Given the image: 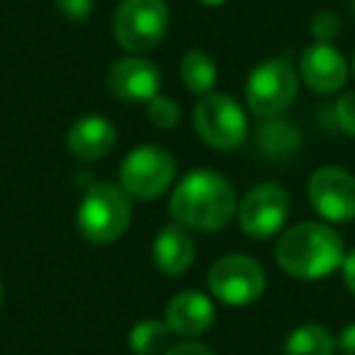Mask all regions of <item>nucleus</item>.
<instances>
[{
	"label": "nucleus",
	"mask_w": 355,
	"mask_h": 355,
	"mask_svg": "<svg viewBox=\"0 0 355 355\" xmlns=\"http://www.w3.org/2000/svg\"><path fill=\"white\" fill-rule=\"evenodd\" d=\"M236 212V190L217 171H193L175 185L171 214L193 232H219Z\"/></svg>",
	"instance_id": "f257e3e1"
},
{
	"label": "nucleus",
	"mask_w": 355,
	"mask_h": 355,
	"mask_svg": "<svg viewBox=\"0 0 355 355\" xmlns=\"http://www.w3.org/2000/svg\"><path fill=\"white\" fill-rule=\"evenodd\" d=\"M345 248L340 236L321 222H300L280 236L275 261L290 277L319 280L343 266Z\"/></svg>",
	"instance_id": "f03ea898"
},
{
	"label": "nucleus",
	"mask_w": 355,
	"mask_h": 355,
	"mask_svg": "<svg viewBox=\"0 0 355 355\" xmlns=\"http://www.w3.org/2000/svg\"><path fill=\"white\" fill-rule=\"evenodd\" d=\"M132 202L122 188L112 183H95L88 188L76 214V224L85 241L112 243L129 229Z\"/></svg>",
	"instance_id": "7ed1b4c3"
},
{
	"label": "nucleus",
	"mask_w": 355,
	"mask_h": 355,
	"mask_svg": "<svg viewBox=\"0 0 355 355\" xmlns=\"http://www.w3.org/2000/svg\"><path fill=\"white\" fill-rule=\"evenodd\" d=\"M171 12L163 0H122L114 12V40L124 51L146 54L168 35Z\"/></svg>",
	"instance_id": "20e7f679"
},
{
	"label": "nucleus",
	"mask_w": 355,
	"mask_h": 355,
	"mask_svg": "<svg viewBox=\"0 0 355 355\" xmlns=\"http://www.w3.org/2000/svg\"><path fill=\"white\" fill-rule=\"evenodd\" d=\"M297 80L295 69L285 59H266L251 71L246 80V105L256 117L272 119L280 117L297 98Z\"/></svg>",
	"instance_id": "39448f33"
},
{
	"label": "nucleus",
	"mask_w": 355,
	"mask_h": 355,
	"mask_svg": "<svg viewBox=\"0 0 355 355\" xmlns=\"http://www.w3.org/2000/svg\"><path fill=\"white\" fill-rule=\"evenodd\" d=\"M175 178V161L161 146H139L127 153L119 168L122 190L134 200H156L171 188Z\"/></svg>",
	"instance_id": "423d86ee"
},
{
	"label": "nucleus",
	"mask_w": 355,
	"mask_h": 355,
	"mask_svg": "<svg viewBox=\"0 0 355 355\" xmlns=\"http://www.w3.org/2000/svg\"><path fill=\"white\" fill-rule=\"evenodd\" d=\"M195 129L207 146L217 151H234L246 141V112L229 95H202V100L195 107Z\"/></svg>",
	"instance_id": "0eeeda50"
},
{
	"label": "nucleus",
	"mask_w": 355,
	"mask_h": 355,
	"mask_svg": "<svg viewBox=\"0 0 355 355\" xmlns=\"http://www.w3.org/2000/svg\"><path fill=\"white\" fill-rule=\"evenodd\" d=\"M209 292L219 302L232 306H246L261 300L266 292V270L258 261L243 253L219 258L207 277Z\"/></svg>",
	"instance_id": "6e6552de"
},
{
	"label": "nucleus",
	"mask_w": 355,
	"mask_h": 355,
	"mask_svg": "<svg viewBox=\"0 0 355 355\" xmlns=\"http://www.w3.org/2000/svg\"><path fill=\"white\" fill-rule=\"evenodd\" d=\"M290 217V198L275 183H261L246 193L239 205V227L248 239H270Z\"/></svg>",
	"instance_id": "1a4fd4ad"
},
{
	"label": "nucleus",
	"mask_w": 355,
	"mask_h": 355,
	"mask_svg": "<svg viewBox=\"0 0 355 355\" xmlns=\"http://www.w3.org/2000/svg\"><path fill=\"white\" fill-rule=\"evenodd\" d=\"M309 202L326 222L345 224L355 219V178L336 166H324L311 173Z\"/></svg>",
	"instance_id": "9d476101"
},
{
	"label": "nucleus",
	"mask_w": 355,
	"mask_h": 355,
	"mask_svg": "<svg viewBox=\"0 0 355 355\" xmlns=\"http://www.w3.org/2000/svg\"><path fill=\"white\" fill-rule=\"evenodd\" d=\"M107 88L122 103H148L161 88V71L153 61L141 56H124L110 69Z\"/></svg>",
	"instance_id": "9b49d317"
},
{
	"label": "nucleus",
	"mask_w": 355,
	"mask_h": 355,
	"mask_svg": "<svg viewBox=\"0 0 355 355\" xmlns=\"http://www.w3.org/2000/svg\"><path fill=\"white\" fill-rule=\"evenodd\" d=\"M300 76L314 93H338L348 80V64L331 44H311L300 59Z\"/></svg>",
	"instance_id": "f8f14e48"
},
{
	"label": "nucleus",
	"mask_w": 355,
	"mask_h": 355,
	"mask_svg": "<svg viewBox=\"0 0 355 355\" xmlns=\"http://www.w3.org/2000/svg\"><path fill=\"white\" fill-rule=\"evenodd\" d=\"M166 324L171 334L195 338L214 324V304L198 290H185L166 304Z\"/></svg>",
	"instance_id": "ddd939ff"
},
{
	"label": "nucleus",
	"mask_w": 355,
	"mask_h": 355,
	"mask_svg": "<svg viewBox=\"0 0 355 355\" xmlns=\"http://www.w3.org/2000/svg\"><path fill=\"white\" fill-rule=\"evenodd\" d=\"M114 141H117V129L103 114H85L76 119L66 137L69 151L78 161H100L112 151Z\"/></svg>",
	"instance_id": "4468645a"
},
{
	"label": "nucleus",
	"mask_w": 355,
	"mask_h": 355,
	"mask_svg": "<svg viewBox=\"0 0 355 355\" xmlns=\"http://www.w3.org/2000/svg\"><path fill=\"white\" fill-rule=\"evenodd\" d=\"M153 261L163 275H183L195 261V243L188 229L180 224H171V227L161 229V234L153 241Z\"/></svg>",
	"instance_id": "2eb2a0df"
},
{
	"label": "nucleus",
	"mask_w": 355,
	"mask_h": 355,
	"mask_svg": "<svg viewBox=\"0 0 355 355\" xmlns=\"http://www.w3.org/2000/svg\"><path fill=\"white\" fill-rule=\"evenodd\" d=\"M258 146L268 158H290L300 148V132L287 119H266L263 129L258 132Z\"/></svg>",
	"instance_id": "dca6fc26"
},
{
	"label": "nucleus",
	"mask_w": 355,
	"mask_h": 355,
	"mask_svg": "<svg viewBox=\"0 0 355 355\" xmlns=\"http://www.w3.org/2000/svg\"><path fill=\"white\" fill-rule=\"evenodd\" d=\"M180 78L188 90L198 95H209L217 85V66L212 56L200 49L188 51L180 61Z\"/></svg>",
	"instance_id": "f3484780"
},
{
	"label": "nucleus",
	"mask_w": 355,
	"mask_h": 355,
	"mask_svg": "<svg viewBox=\"0 0 355 355\" xmlns=\"http://www.w3.org/2000/svg\"><path fill=\"white\" fill-rule=\"evenodd\" d=\"M336 338L319 324H304L285 340V355H334Z\"/></svg>",
	"instance_id": "a211bd4d"
},
{
	"label": "nucleus",
	"mask_w": 355,
	"mask_h": 355,
	"mask_svg": "<svg viewBox=\"0 0 355 355\" xmlns=\"http://www.w3.org/2000/svg\"><path fill=\"white\" fill-rule=\"evenodd\" d=\"M171 329L166 321L144 319L129 331V348L137 355H161L168 348Z\"/></svg>",
	"instance_id": "6ab92c4d"
},
{
	"label": "nucleus",
	"mask_w": 355,
	"mask_h": 355,
	"mask_svg": "<svg viewBox=\"0 0 355 355\" xmlns=\"http://www.w3.org/2000/svg\"><path fill=\"white\" fill-rule=\"evenodd\" d=\"M146 117L153 127L173 129V127H178V122H180V107H178L171 98L156 95V98L146 103Z\"/></svg>",
	"instance_id": "aec40b11"
},
{
	"label": "nucleus",
	"mask_w": 355,
	"mask_h": 355,
	"mask_svg": "<svg viewBox=\"0 0 355 355\" xmlns=\"http://www.w3.org/2000/svg\"><path fill=\"white\" fill-rule=\"evenodd\" d=\"M338 32H340V22L331 10H319L311 17V35H314V40L319 44H331L338 37Z\"/></svg>",
	"instance_id": "412c9836"
},
{
	"label": "nucleus",
	"mask_w": 355,
	"mask_h": 355,
	"mask_svg": "<svg viewBox=\"0 0 355 355\" xmlns=\"http://www.w3.org/2000/svg\"><path fill=\"white\" fill-rule=\"evenodd\" d=\"M336 122L340 124L343 132H348L350 137H355V93H343L336 100Z\"/></svg>",
	"instance_id": "4be33fe9"
},
{
	"label": "nucleus",
	"mask_w": 355,
	"mask_h": 355,
	"mask_svg": "<svg viewBox=\"0 0 355 355\" xmlns=\"http://www.w3.org/2000/svg\"><path fill=\"white\" fill-rule=\"evenodd\" d=\"M56 8L69 20H85L93 12V0H56Z\"/></svg>",
	"instance_id": "5701e85b"
},
{
	"label": "nucleus",
	"mask_w": 355,
	"mask_h": 355,
	"mask_svg": "<svg viewBox=\"0 0 355 355\" xmlns=\"http://www.w3.org/2000/svg\"><path fill=\"white\" fill-rule=\"evenodd\" d=\"M163 355H214L212 348H207V345L202 343H178L173 345V348H168Z\"/></svg>",
	"instance_id": "b1692460"
},
{
	"label": "nucleus",
	"mask_w": 355,
	"mask_h": 355,
	"mask_svg": "<svg viewBox=\"0 0 355 355\" xmlns=\"http://www.w3.org/2000/svg\"><path fill=\"white\" fill-rule=\"evenodd\" d=\"M336 348L343 355H355V324H348L340 331L338 340H336Z\"/></svg>",
	"instance_id": "393cba45"
},
{
	"label": "nucleus",
	"mask_w": 355,
	"mask_h": 355,
	"mask_svg": "<svg viewBox=\"0 0 355 355\" xmlns=\"http://www.w3.org/2000/svg\"><path fill=\"white\" fill-rule=\"evenodd\" d=\"M340 270H343L345 287H348V290L355 295V248L348 253V256L343 258V266H340Z\"/></svg>",
	"instance_id": "a878e982"
},
{
	"label": "nucleus",
	"mask_w": 355,
	"mask_h": 355,
	"mask_svg": "<svg viewBox=\"0 0 355 355\" xmlns=\"http://www.w3.org/2000/svg\"><path fill=\"white\" fill-rule=\"evenodd\" d=\"M202 6H209V8H217V6H224L227 0H200Z\"/></svg>",
	"instance_id": "bb28decb"
},
{
	"label": "nucleus",
	"mask_w": 355,
	"mask_h": 355,
	"mask_svg": "<svg viewBox=\"0 0 355 355\" xmlns=\"http://www.w3.org/2000/svg\"><path fill=\"white\" fill-rule=\"evenodd\" d=\"M350 71H353V78H355V54H353V64H350Z\"/></svg>",
	"instance_id": "cd10ccee"
},
{
	"label": "nucleus",
	"mask_w": 355,
	"mask_h": 355,
	"mask_svg": "<svg viewBox=\"0 0 355 355\" xmlns=\"http://www.w3.org/2000/svg\"><path fill=\"white\" fill-rule=\"evenodd\" d=\"M0 304H3V280H0Z\"/></svg>",
	"instance_id": "c85d7f7f"
},
{
	"label": "nucleus",
	"mask_w": 355,
	"mask_h": 355,
	"mask_svg": "<svg viewBox=\"0 0 355 355\" xmlns=\"http://www.w3.org/2000/svg\"><path fill=\"white\" fill-rule=\"evenodd\" d=\"M353 15H355V0H353Z\"/></svg>",
	"instance_id": "c756f323"
}]
</instances>
